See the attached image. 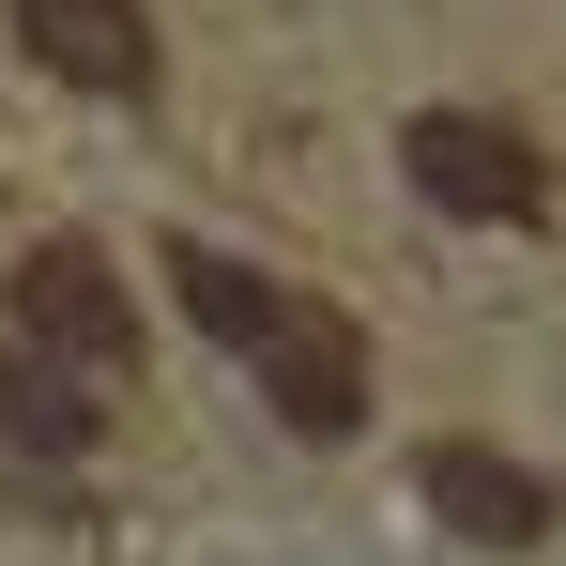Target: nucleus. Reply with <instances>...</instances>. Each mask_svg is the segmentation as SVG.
<instances>
[{
	"label": "nucleus",
	"mask_w": 566,
	"mask_h": 566,
	"mask_svg": "<svg viewBox=\"0 0 566 566\" xmlns=\"http://www.w3.org/2000/svg\"><path fill=\"white\" fill-rule=\"evenodd\" d=\"M245 368H261V398H276L291 444H353V429H368V322L322 306V291H276V306H261Z\"/></svg>",
	"instance_id": "2"
},
{
	"label": "nucleus",
	"mask_w": 566,
	"mask_h": 566,
	"mask_svg": "<svg viewBox=\"0 0 566 566\" xmlns=\"http://www.w3.org/2000/svg\"><path fill=\"white\" fill-rule=\"evenodd\" d=\"M93 429H107V382H77L31 337H0V444L15 460H93Z\"/></svg>",
	"instance_id": "6"
},
{
	"label": "nucleus",
	"mask_w": 566,
	"mask_h": 566,
	"mask_svg": "<svg viewBox=\"0 0 566 566\" xmlns=\"http://www.w3.org/2000/svg\"><path fill=\"white\" fill-rule=\"evenodd\" d=\"M15 46H31V77H62L93 107H154V77H169L138 0H15Z\"/></svg>",
	"instance_id": "4"
},
{
	"label": "nucleus",
	"mask_w": 566,
	"mask_h": 566,
	"mask_svg": "<svg viewBox=\"0 0 566 566\" xmlns=\"http://www.w3.org/2000/svg\"><path fill=\"white\" fill-rule=\"evenodd\" d=\"M398 185L429 214H460V230H536L552 214V154L521 123H490V107H413L398 123Z\"/></svg>",
	"instance_id": "1"
},
{
	"label": "nucleus",
	"mask_w": 566,
	"mask_h": 566,
	"mask_svg": "<svg viewBox=\"0 0 566 566\" xmlns=\"http://www.w3.org/2000/svg\"><path fill=\"white\" fill-rule=\"evenodd\" d=\"M413 490H429V521L444 536H474V552H536L566 505L536 460H505V444H474V429H444V444H413Z\"/></svg>",
	"instance_id": "5"
},
{
	"label": "nucleus",
	"mask_w": 566,
	"mask_h": 566,
	"mask_svg": "<svg viewBox=\"0 0 566 566\" xmlns=\"http://www.w3.org/2000/svg\"><path fill=\"white\" fill-rule=\"evenodd\" d=\"M169 291H185V322L214 337V353H245V337H261V306H276V276H245L230 245H169Z\"/></svg>",
	"instance_id": "7"
},
{
	"label": "nucleus",
	"mask_w": 566,
	"mask_h": 566,
	"mask_svg": "<svg viewBox=\"0 0 566 566\" xmlns=\"http://www.w3.org/2000/svg\"><path fill=\"white\" fill-rule=\"evenodd\" d=\"M15 337L62 353L77 382H123V368H138V291H123V261H107L93 230H46V245L15 261Z\"/></svg>",
	"instance_id": "3"
}]
</instances>
